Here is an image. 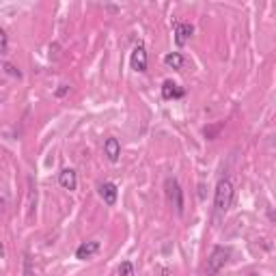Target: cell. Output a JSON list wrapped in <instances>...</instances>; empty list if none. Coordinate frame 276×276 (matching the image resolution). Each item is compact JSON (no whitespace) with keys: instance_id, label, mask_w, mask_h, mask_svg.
Segmentation results:
<instances>
[{"instance_id":"cell-1","label":"cell","mask_w":276,"mask_h":276,"mask_svg":"<svg viewBox=\"0 0 276 276\" xmlns=\"http://www.w3.org/2000/svg\"><path fill=\"white\" fill-rule=\"evenodd\" d=\"M233 183L231 179H220L218 181V186H216V192H214V209H216V214L222 216V214H227L229 212V207H231V203H233Z\"/></svg>"},{"instance_id":"cell-2","label":"cell","mask_w":276,"mask_h":276,"mask_svg":"<svg viewBox=\"0 0 276 276\" xmlns=\"http://www.w3.org/2000/svg\"><path fill=\"white\" fill-rule=\"evenodd\" d=\"M231 259V248H225V246H214L212 253H209V259H207V268H205V276H216L222 268L229 264Z\"/></svg>"},{"instance_id":"cell-3","label":"cell","mask_w":276,"mask_h":276,"mask_svg":"<svg viewBox=\"0 0 276 276\" xmlns=\"http://www.w3.org/2000/svg\"><path fill=\"white\" fill-rule=\"evenodd\" d=\"M164 188H166V196H168V203L175 207L177 216L183 214V190L179 186V181L173 179V177H168L166 181H164Z\"/></svg>"},{"instance_id":"cell-4","label":"cell","mask_w":276,"mask_h":276,"mask_svg":"<svg viewBox=\"0 0 276 276\" xmlns=\"http://www.w3.org/2000/svg\"><path fill=\"white\" fill-rule=\"evenodd\" d=\"M147 50H144L142 43H138L136 48L132 50V56H130V67H132L134 71H138V74H144L147 71Z\"/></svg>"},{"instance_id":"cell-5","label":"cell","mask_w":276,"mask_h":276,"mask_svg":"<svg viewBox=\"0 0 276 276\" xmlns=\"http://www.w3.org/2000/svg\"><path fill=\"white\" fill-rule=\"evenodd\" d=\"M194 35V26L190 22H175V43L179 45H186L190 39Z\"/></svg>"},{"instance_id":"cell-6","label":"cell","mask_w":276,"mask_h":276,"mask_svg":"<svg viewBox=\"0 0 276 276\" xmlns=\"http://www.w3.org/2000/svg\"><path fill=\"white\" fill-rule=\"evenodd\" d=\"M100 248L102 244L97 240H89V242H82L80 246L76 248V259H80V261H87L91 257H95L97 253H100Z\"/></svg>"},{"instance_id":"cell-7","label":"cell","mask_w":276,"mask_h":276,"mask_svg":"<svg viewBox=\"0 0 276 276\" xmlns=\"http://www.w3.org/2000/svg\"><path fill=\"white\" fill-rule=\"evenodd\" d=\"M100 196L104 199V203L106 205H110L113 207L115 203H117V196H119V188H117V183H113V181H104V183H100Z\"/></svg>"},{"instance_id":"cell-8","label":"cell","mask_w":276,"mask_h":276,"mask_svg":"<svg viewBox=\"0 0 276 276\" xmlns=\"http://www.w3.org/2000/svg\"><path fill=\"white\" fill-rule=\"evenodd\" d=\"M58 183H61L63 190H69V192H74L78 188V175L74 168H65L58 173Z\"/></svg>"},{"instance_id":"cell-9","label":"cell","mask_w":276,"mask_h":276,"mask_svg":"<svg viewBox=\"0 0 276 276\" xmlns=\"http://www.w3.org/2000/svg\"><path fill=\"white\" fill-rule=\"evenodd\" d=\"M183 95H186V91H183L177 82L164 80V84H162V100H181Z\"/></svg>"},{"instance_id":"cell-10","label":"cell","mask_w":276,"mask_h":276,"mask_svg":"<svg viewBox=\"0 0 276 276\" xmlns=\"http://www.w3.org/2000/svg\"><path fill=\"white\" fill-rule=\"evenodd\" d=\"M104 155L108 157L110 162H119V155H121V142L117 140L115 136H110V138H106L104 140Z\"/></svg>"},{"instance_id":"cell-11","label":"cell","mask_w":276,"mask_h":276,"mask_svg":"<svg viewBox=\"0 0 276 276\" xmlns=\"http://www.w3.org/2000/svg\"><path fill=\"white\" fill-rule=\"evenodd\" d=\"M164 65H166L168 69H181L183 65H186V58H183L181 52H168V54L164 56Z\"/></svg>"},{"instance_id":"cell-12","label":"cell","mask_w":276,"mask_h":276,"mask_svg":"<svg viewBox=\"0 0 276 276\" xmlns=\"http://www.w3.org/2000/svg\"><path fill=\"white\" fill-rule=\"evenodd\" d=\"M119 276H136L132 261H128V259L121 261V266H119Z\"/></svg>"},{"instance_id":"cell-13","label":"cell","mask_w":276,"mask_h":276,"mask_svg":"<svg viewBox=\"0 0 276 276\" xmlns=\"http://www.w3.org/2000/svg\"><path fill=\"white\" fill-rule=\"evenodd\" d=\"M222 128H225L222 123H218V126H209V128L203 130V134H205V138H209V140H214V138L218 136V132H220Z\"/></svg>"},{"instance_id":"cell-14","label":"cell","mask_w":276,"mask_h":276,"mask_svg":"<svg viewBox=\"0 0 276 276\" xmlns=\"http://www.w3.org/2000/svg\"><path fill=\"white\" fill-rule=\"evenodd\" d=\"M6 50H9V37H6V32L0 28V56L6 54Z\"/></svg>"},{"instance_id":"cell-15","label":"cell","mask_w":276,"mask_h":276,"mask_svg":"<svg viewBox=\"0 0 276 276\" xmlns=\"http://www.w3.org/2000/svg\"><path fill=\"white\" fill-rule=\"evenodd\" d=\"M4 71H6V74H9V76L17 78V80H19V78H22V71H19V69L15 67V65H11V63H4Z\"/></svg>"},{"instance_id":"cell-16","label":"cell","mask_w":276,"mask_h":276,"mask_svg":"<svg viewBox=\"0 0 276 276\" xmlns=\"http://www.w3.org/2000/svg\"><path fill=\"white\" fill-rule=\"evenodd\" d=\"M24 276H35V270H32V259L30 255L24 257Z\"/></svg>"},{"instance_id":"cell-17","label":"cell","mask_w":276,"mask_h":276,"mask_svg":"<svg viewBox=\"0 0 276 276\" xmlns=\"http://www.w3.org/2000/svg\"><path fill=\"white\" fill-rule=\"evenodd\" d=\"M69 93V84H61V87H58L56 91H54V95L58 97V100H61V97H65Z\"/></svg>"},{"instance_id":"cell-18","label":"cell","mask_w":276,"mask_h":276,"mask_svg":"<svg viewBox=\"0 0 276 276\" xmlns=\"http://www.w3.org/2000/svg\"><path fill=\"white\" fill-rule=\"evenodd\" d=\"M4 257V246H2V242H0V259Z\"/></svg>"},{"instance_id":"cell-19","label":"cell","mask_w":276,"mask_h":276,"mask_svg":"<svg viewBox=\"0 0 276 276\" xmlns=\"http://www.w3.org/2000/svg\"><path fill=\"white\" fill-rule=\"evenodd\" d=\"M2 209H4V199H0V214H2Z\"/></svg>"}]
</instances>
